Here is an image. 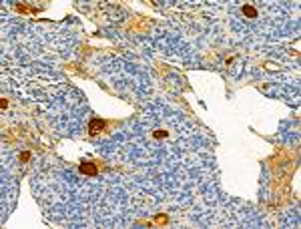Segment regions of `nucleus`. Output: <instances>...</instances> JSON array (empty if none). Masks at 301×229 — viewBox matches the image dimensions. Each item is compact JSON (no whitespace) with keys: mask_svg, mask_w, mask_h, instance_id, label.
<instances>
[{"mask_svg":"<svg viewBox=\"0 0 301 229\" xmlns=\"http://www.w3.org/2000/svg\"><path fill=\"white\" fill-rule=\"evenodd\" d=\"M243 14H245V16H251V18H255V16H257V10H255V8H253V6H243Z\"/></svg>","mask_w":301,"mask_h":229,"instance_id":"nucleus-3","label":"nucleus"},{"mask_svg":"<svg viewBox=\"0 0 301 229\" xmlns=\"http://www.w3.org/2000/svg\"><path fill=\"white\" fill-rule=\"evenodd\" d=\"M0 107L6 109V107H8V101H6V99H2V101H0Z\"/></svg>","mask_w":301,"mask_h":229,"instance_id":"nucleus-6","label":"nucleus"},{"mask_svg":"<svg viewBox=\"0 0 301 229\" xmlns=\"http://www.w3.org/2000/svg\"><path fill=\"white\" fill-rule=\"evenodd\" d=\"M153 135H155V139H165L167 137V131H155Z\"/></svg>","mask_w":301,"mask_h":229,"instance_id":"nucleus-4","label":"nucleus"},{"mask_svg":"<svg viewBox=\"0 0 301 229\" xmlns=\"http://www.w3.org/2000/svg\"><path fill=\"white\" fill-rule=\"evenodd\" d=\"M80 173L94 177V175L98 173V169H97V165H94V163H80Z\"/></svg>","mask_w":301,"mask_h":229,"instance_id":"nucleus-2","label":"nucleus"},{"mask_svg":"<svg viewBox=\"0 0 301 229\" xmlns=\"http://www.w3.org/2000/svg\"><path fill=\"white\" fill-rule=\"evenodd\" d=\"M20 159H22V161H28V159H30V153H22Z\"/></svg>","mask_w":301,"mask_h":229,"instance_id":"nucleus-5","label":"nucleus"},{"mask_svg":"<svg viewBox=\"0 0 301 229\" xmlns=\"http://www.w3.org/2000/svg\"><path fill=\"white\" fill-rule=\"evenodd\" d=\"M102 129H104V121H101V119H92L91 125H88V131H91V135H98Z\"/></svg>","mask_w":301,"mask_h":229,"instance_id":"nucleus-1","label":"nucleus"}]
</instances>
